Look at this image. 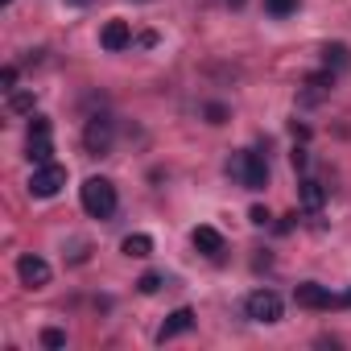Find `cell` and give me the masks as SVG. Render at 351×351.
Instances as JSON below:
<instances>
[{
    "label": "cell",
    "instance_id": "cell-10",
    "mask_svg": "<svg viewBox=\"0 0 351 351\" xmlns=\"http://www.w3.org/2000/svg\"><path fill=\"white\" fill-rule=\"evenodd\" d=\"M128 42H132L128 21H108V25H104V34H99V46H104V50H112V54L128 50Z\"/></svg>",
    "mask_w": 351,
    "mask_h": 351
},
{
    "label": "cell",
    "instance_id": "cell-16",
    "mask_svg": "<svg viewBox=\"0 0 351 351\" xmlns=\"http://www.w3.org/2000/svg\"><path fill=\"white\" fill-rule=\"evenodd\" d=\"M34 104H38V95H34V91H9V112L25 116V112H34Z\"/></svg>",
    "mask_w": 351,
    "mask_h": 351
},
{
    "label": "cell",
    "instance_id": "cell-21",
    "mask_svg": "<svg viewBox=\"0 0 351 351\" xmlns=\"http://www.w3.org/2000/svg\"><path fill=\"white\" fill-rule=\"evenodd\" d=\"M207 120H211V124H223V120H228V108H223V104H207Z\"/></svg>",
    "mask_w": 351,
    "mask_h": 351
},
{
    "label": "cell",
    "instance_id": "cell-2",
    "mask_svg": "<svg viewBox=\"0 0 351 351\" xmlns=\"http://www.w3.org/2000/svg\"><path fill=\"white\" fill-rule=\"evenodd\" d=\"M79 195H83V211L95 215V219H108L116 211V186L108 178H87L79 186Z\"/></svg>",
    "mask_w": 351,
    "mask_h": 351
},
{
    "label": "cell",
    "instance_id": "cell-3",
    "mask_svg": "<svg viewBox=\"0 0 351 351\" xmlns=\"http://www.w3.org/2000/svg\"><path fill=\"white\" fill-rule=\"evenodd\" d=\"M62 186H66V169H62L58 161L34 165V173H29V195H34V199H54Z\"/></svg>",
    "mask_w": 351,
    "mask_h": 351
},
{
    "label": "cell",
    "instance_id": "cell-17",
    "mask_svg": "<svg viewBox=\"0 0 351 351\" xmlns=\"http://www.w3.org/2000/svg\"><path fill=\"white\" fill-rule=\"evenodd\" d=\"M42 347H46V351H58V347H66V330H58V326H46V330H42Z\"/></svg>",
    "mask_w": 351,
    "mask_h": 351
},
{
    "label": "cell",
    "instance_id": "cell-11",
    "mask_svg": "<svg viewBox=\"0 0 351 351\" xmlns=\"http://www.w3.org/2000/svg\"><path fill=\"white\" fill-rule=\"evenodd\" d=\"M191 240H195V248H199L203 256H219V252H223V236H219L215 228H207V223H203V228H195V236H191Z\"/></svg>",
    "mask_w": 351,
    "mask_h": 351
},
{
    "label": "cell",
    "instance_id": "cell-27",
    "mask_svg": "<svg viewBox=\"0 0 351 351\" xmlns=\"http://www.w3.org/2000/svg\"><path fill=\"white\" fill-rule=\"evenodd\" d=\"M71 5H79V9H83V5H91V0H71Z\"/></svg>",
    "mask_w": 351,
    "mask_h": 351
},
{
    "label": "cell",
    "instance_id": "cell-6",
    "mask_svg": "<svg viewBox=\"0 0 351 351\" xmlns=\"http://www.w3.org/2000/svg\"><path fill=\"white\" fill-rule=\"evenodd\" d=\"M293 302H298L302 310H335V306H343V293H330V289L318 285V281H302V285L293 289Z\"/></svg>",
    "mask_w": 351,
    "mask_h": 351
},
{
    "label": "cell",
    "instance_id": "cell-4",
    "mask_svg": "<svg viewBox=\"0 0 351 351\" xmlns=\"http://www.w3.org/2000/svg\"><path fill=\"white\" fill-rule=\"evenodd\" d=\"M112 141H116V120H112V116H91L87 128H83L87 153H91V157H104V153H112Z\"/></svg>",
    "mask_w": 351,
    "mask_h": 351
},
{
    "label": "cell",
    "instance_id": "cell-19",
    "mask_svg": "<svg viewBox=\"0 0 351 351\" xmlns=\"http://www.w3.org/2000/svg\"><path fill=\"white\" fill-rule=\"evenodd\" d=\"M161 285H165V277H161V273H145V277H141V281H136V289H141V293H145V298H149V293H157V289H161Z\"/></svg>",
    "mask_w": 351,
    "mask_h": 351
},
{
    "label": "cell",
    "instance_id": "cell-23",
    "mask_svg": "<svg viewBox=\"0 0 351 351\" xmlns=\"http://www.w3.org/2000/svg\"><path fill=\"white\" fill-rule=\"evenodd\" d=\"M269 219H273V215H269V207H252V211H248V223H256V228H265Z\"/></svg>",
    "mask_w": 351,
    "mask_h": 351
},
{
    "label": "cell",
    "instance_id": "cell-13",
    "mask_svg": "<svg viewBox=\"0 0 351 351\" xmlns=\"http://www.w3.org/2000/svg\"><path fill=\"white\" fill-rule=\"evenodd\" d=\"M322 62H326V71H347L351 66V50L343 46V42H330V46H322Z\"/></svg>",
    "mask_w": 351,
    "mask_h": 351
},
{
    "label": "cell",
    "instance_id": "cell-29",
    "mask_svg": "<svg viewBox=\"0 0 351 351\" xmlns=\"http://www.w3.org/2000/svg\"><path fill=\"white\" fill-rule=\"evenodd\" d=\"M0 5H13V0H0Z\"/></svg>",
    "mask_w": 351,
    "mask_h": 351
},
{
    "label": "cell",
    "instance_id": "cell-24",
    "mask_svg": "<svg viewBox=\"0 0 351 351\" xmlns=\"http://www.w3.org/2000/svg\"><path fill=\"white\" fill-rule=\"evenodd\" d=\"M289 161H293V169H306V165H310V153H306V149H293Z\"/></svg>",
    "mask_w": 351,
    "mask_h": 351
},
{
    "label": "cell",
    "instance_id": "cell-7",
    "mask_svg": "<svg viewBox=\"0 0 351 351\" xmlns=\"http://www.w3.org/2000/svg\"><path fill=\"white\" fill-rule=\"evenodd\" d=\"M244 314H248L252 322H277V318H281V298H277L273 289H252V293L244 298Z\"/></svg>",
    "mask_w": 351,
    "mask_h": 351
},
{
    "label": "cell",
    "instance_id": "cell-9",
    "mask_svg": "<svg viewBox=\"0 0 351 351\" xmlns=\"http://www.w3.org/2000/svg\"><path fill=\"white\" fill-rule=\"evenodd\" d=\"M195 326V310L191 306H178L165 322H161V330H157V343H169V339H178V335H186Z\"/></svg>",
    "mask_w": 351,
    "mask_h": 351
},
{
    "label": "cell",
    "instance_id": "cell-12",
    "mask_svg": "<svg viewBox=\"0 0 351 351\" xmlns=\"http://www.w3.org/2000/svg\"><path fill=\"white\" fill-rule=\"evenodd\" d=\"M298 199H302L306 211H322V203H326V186L314 182V178H306V182L298 186Z\"/></svg>",
    "mask_w": 351,
    "mask_h": 351
},
{
    "label": "cell",
    "instance_id": "cell-28",
    "mask_svg": "<svg viewBox=\"0 0 351 351\" xmlns=\"http://www.w3.org/2000/svg\"><path fill=\"white\" fill-rule=\"evenodd\" d=\"M232 9H244V0H232Z\"/></svg>",
    "mask_w": 351,
    "mask_h": 351
},
{
    "label": "cell",
    "instance_id": "cell-8",
    "mask_svg": "<svg viewBox=\"0 0 351 351\" xmlns=\"http://www.w3.org/2000/svg\"><path fill=\"white\" fill-rule=\"evenodd\" d=\"M17 277H21V285H29V289H42V285H50V265H46L42 256L25 252V256L17 261Z\"/></svg>",
    "mask_w": 351,
    "mask_h": 351
},
{
    "label": "cell",
    "instance_id": "cell-26",
    "mask_svg": "<svg viewBox=\"0 0 351 351\" xmlns=\"http://www.w3.org/2000/svg\"><path fill=\"white\" fill-rule=\"evenodd\" d=\"M293 219H298V215H285V219L277 223V232H281V236H285V232H293Z\"/></svg>",
    "mask_w": 351,
    "mask_h": 351
},
{
    "label": "cell",
    "instance_id": "cell-22",
    "mask_svg": "<svg viewBox=\"0 0 351 351\" xmlns=\"http://www.w3.org/2000/svg\"><path fill=\"white\" fill-rule=\"evenodd\" d=\"M29 136H50V120H46V116H34V124H29Z\"/></svg>",
    "mask_w": 351,
    "mask_h": 351
},
{
    "label": "cell",
    "instance_id": "cell-25",
    "mask_svg": "<svg viewBox=\"0 0 351 351\" xmlns=\"http://www.w3.org/2000/svg\"><path fill=\"white\" fill-rule=\"evenodd\" d=\"M289 132H293V136H298V141H310V128H306V124H298V120H293V124H289Z\"/></svg>",
    "mask_w": 351,
    "mask_h": 351
},
{
    "label": "cell",
    "instance_id": "cell-14",
    "mask_svg": "<svg viewBox=\"0 0 351 351\" xmlns=\"http://www.w3.org/2000/svg\"><path fill=\"white\" fill-rule=\"evenodd\" d=\"M120 252H124V256H132V261H145V256L153 252V236H145V232H132V236H124Z\"/></svg>",
    "mask_w": 351,
    "mask_h": 351
},
{
    "label": "cell",
    "instance_id": "cell-18",
    "mask_svg": "<svg viewBox=\"0 0 351 351\" xmlns=\"http://www.w3.org/2000/svg\"><path fill=\"white\" fill-rule=\"evenodd\" d=\"M265 9L273 17H289V13H298V0H265Z\"/></svg>",
    "mask_w": 351,
    "mask_h": 351
},
{
    "label": "cell",
    "instance_id": "cell-1",
    "mask_svg": "<svg viewBox=\"0 0 351 351\" xmlns=\"http://www.w3.org/2000/svg\"><path fill=\"white\" fill-rule=\"evenodd\" d=\"M228 173H232V178H240V186H248V191H265L269 186V161H265V153H252V149L232 153Z\"/></svg>",
    "mask_w": 351,
    "mask_h": 351
},
{
    "label": "cell",
    "instance_id": "cell-15",
    "mask_svg": "<svg viewBox=\"0 0 351 351\" xmlns=\"http://www.w3.org/2000/svg\"><path fill=\"white\" fill-rule=\"evenodd\" d=\"M25 149H29L25 157H29L34 165H46V161H54V145H50V136H29V145H25Z\"/></svg>",
    "mask_w": 351,
    "mask_h": 351
},
{
    "label": "cell",
    "instance_id": "cell-5",
    "mask_svg": "<svg viewBox=\"0 0 351 351\" xmlns=\"http://www.w3.org/2000/svg\"><path fill=\"white\" fill-rule=\"evenodd\" d=\"M330 91H335V71H314L298 87V104L302 108H318L322 99H330Z\"/></svg>",
    "mask_w": 351,
    "mask_h": 351
},
{
    "label": "cell",
    "instance_id": "cell-20",
    "mask_svg": "<svg viewBox=\"0 0 351 351\" xmlns=\"http://www.w3.org/2000/svg\"><path fill=\"white\" fill-rule=\"evenodd\" d=\"M0 87H5V91H17V66H5V71H0Z\"/></svg>",
    "mask_w": 351,
    "mask_h": 351
}]
</instances>
